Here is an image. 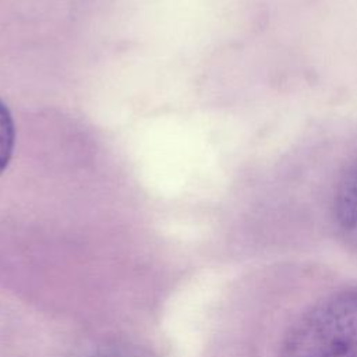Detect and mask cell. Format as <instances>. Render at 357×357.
Wrapping results in <instances>:
<instances>
[{
  "label": "cell",
  "mask_w": 357,
  "mask_h": 357,
  "mask_svg": "<svg viewBox=\"0 0 357 357\" xmlns=\"http://www.w3.org/2000/svg\"><path fill=\"white\" fill-rule=\"evenodd\" d=\"M279 357H357V290L311 307L286 336Z\"/></svg>",
  "instance_id": "cell-1"
},
{
  "label": "cell",
  "mask_w": 357,
  "mask_h": 357,
  "mask_svg": "<svg viewBox=\"0 0 357 357\" xmlns=\"http://www.w3.org/2000/svg\"><path fill=\"white\" fill-rule=\"evenodd\" d=\"M14 123L6 105L0 100V174L7 167L14 148Z\"/></svg>",
  "instance_id": "cell-2"
}]
</instances>
